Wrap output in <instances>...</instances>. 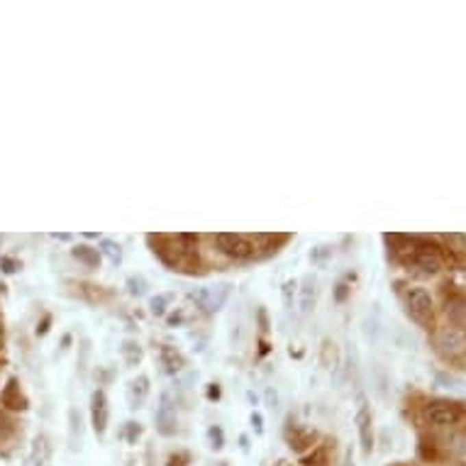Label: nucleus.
Masks as SVG:
<instances>
[{
	"label": "nucleus",
	"mask_w": 466,
	"mask_h": 466,
	"mask_svg": "<svg viewBox=\"0 0 466 466\" xmlns=\"http://www.w3.org/2000/svg\"><path fill=\"white\" fill-rule=\"evenodd\" d=\"M127 289H130V293H132V295H145L147 281H145V278L132 276V278H127Z\"/></svg>",
	"instance_id": "nucleus-23"
},
{
	"label": "nucleus",
	"mask_w": 466,
	"mask_h": 466,
	"mask_svg": "<svg viewBox=\"0 0 466 466\" xmlns=\"http://www.w3.org/2000/svg\"><path fill=\"white\" fill-rule=\"evenodd\" d=\"M73 259H78L81 264H86L88 269H98L100 267V252L93 249V247H88V245L73 247Z\"/></svg>",
	"instance_id": "nucleus-15"
},
{
	"label": "nucleus",
	"mask_w": 466,
	"mask_h": 466,
	"mask_svg": "<svg viewBox=\"0 0 466 466\" xmlns=\"http://www.w3.org/2000/svg\"><path fill=\"white\" fill-rule=\"evenodd\" d=\"M147 395H149V378L137 376L132 383H130V389H127L130 408H142V403L147 400Z\"/></svg>",
	"instance_id": "nucleus-13"
},
{
	"label": "nucleus",
	"mask_w": 466,
	"mask_h": 466,
	"mask_svg": "<svg viewBox=\"0 0 466 466\" xmlns=\"http://www.w3.org/2000/svg\"><path fill=\"white\" fill-rule=\"evenodd\" d=\"M0 400H3V405H8L10 410H25V408H27V398L23 395V391H20L15 378L8 381L5 391L0 393Z\"/></svg>",
	"instance_id": "nucleus-11"
},
{
	"label": "nucleus",
	"mask_w": 466,
	"mask_h": 466,
	"mask_svg": "<svg viewBox=\"0 0 466 466\" xmlns=\"http://www.w3.org/2000/svg\"><path fill=\"white\" fill-rule=\"evenodd\" d=\"M169 300H171V295H154V298L149 300V310L154 312V315H164Z\"/></svg>",
	"instance_id": "nucleus-21"
},
{
	"label": "nucleus",
	"mask_w": 466,
	"mask_h": 466,
	"mask_svg": "<svg viewBox=\"0 0 466 466\" xmlns=\"http://www.w3.org/2000/svg\"><path fill=\"white\" fill-rule=\"evenodd\" d=\"M154 422H156V430H159L164 437H171V434H176L178 417H176V408H173L171 395H169V393H161L159 408H156V413H154Z\"/></svg>",
	"instance_id": "nucleus-7"
},
{
	"label": "nucleus",
	"mask_w": 466,
	"mask_h": 466,
	"mask_svg": "<svg viewBox=\"0 0 466 466\" xmlns=\"http://www.w3.org/2000/svg\"><path fill=\"white\" fill-rule=\"evenodd\" d=\"M100 254H106L110 264H120V259H123V249L112 239H100Z\"/></svg>",
	"instance_id": "nucleus-18"
},
{
	"label": "nucleus",
	"mask_w": 466,
	"mask_h": 466,
	"mask_svg": "<svg viewBox=\"0 0 466 466\" xmlns=\"http://www.w3.org/2000/svg\"><path fill=\"white\" fill-rule=\"evenodd\" d=\"M332 256V245H317L310 249V261L312 264H325Z\"/></svg>",
	"instance_id": "nucleus-20"
},
{
	"label": "nucleus",
	"mask_w": 466,
	"mask_h": 466,
	"mask_svg": "<svg viewBox=\"0 0 466 466\" xmlns=\"http://www.w3.org/2000/svg\"><path fill=\"white\" fill-rule=\"evenodd\" d=\"M364 334H367V339H371V342H376L378 339V322L376 320H364Z\"/></svg>",
	"instance_id": "nucleus-26"
},
{
	"label": "nucleus",
	"mask_w": 466,
	"mask_h": 466,
	"mask_svg": "<svg viewBox=\"0 0 466 466\" xmlns=\"http://www.w3.org/2000/svg\"><path fill=\"white\" fill-rule=\"evenodd\" d=\"M49 454H51L49 439H47V437H39L37 442H34V454H32L34 466H45L47 461H49Z\"/></svg>",
	"instance_id": "nucleus-17"
},
{
	"label": "nucleus",
	"mask_w": 466,
	"mask_h": 466,
	"mask_svg": "<svg viewBox=\"0 0 466 466\" xmlns=\"http://www.w3.org/2000/svg\"><path fill=\"white\" fill-rule=\"evenodd\" d=\"M415 242H417V237H408V245H410V261H413V256H415V252H417ZM405 249H408V247H398V254H403ZM410 261H408V264H410Z\"/></svg>",
	"instance_id": "nucleus-31"
},
{
	"label": "nucleus",
	"mask_w": 466,
	"mask_h": 466,
	"mask_svg": "<svg viewBox=\"0 0 466 466\" xmlns=\"http://www.w3.org/2000/svg\"><path fill=\"white\" fill-rule=\"evenodd\" d=\"M186 320V315H184V312H181V310H178V312H173V315H169V325H171V328H173V325H181V322H184Z\"/></svg>",
	"instance_id": "nucleus-33"
},
{
	"label": "nucleus",
	"mask_w": 466,
	"mask_h": 466,
	"mask_svg": "<svg viewBox=\"0 0 466 466\" xmlns=\"http://www.w3.org/2000/svg\"><path fill=\"white\" fill-rule=\"evenodd\" d=\"M320 364L325 369H334L339 364V350L332 339H325L320 347Z\"/></svg>",
	"instance_id": "nucleus-16"
},
{
	"label": "nucleus",
	"mask_w": 466,
	"mask_h": 466,
	"mask_svg": "<svg viewBox=\"0 0 466 466\" xmlns=\"http://www.w3.org/2000/svg\"><path fill=\"white\" fill-rule=\"evenodd\" d=\"M347 293H350V289H347L344 283H339L337 291H334V298H337V300H344V298H347Z\"/></svg>",
	"instance_id": "nucleus-34"
},
{
	"label": "nucleus",
	"mask_w": 466,
	"mask_h": 466,
	"mask_svg": "<svg viewBox=\"0 0 466 466\" xmlns=\"http://www.w3.org/2000/svg\"><path fill=\"white\" fill-rule=\"evenodd\" d=\"M405 310H408V315H410L415 322L430 325V322H432V312H434L430 291H425L422 286H410V289L405 291Z\"/></svg>",
	"instance_id": "nucleus-1"
},
{
	"label": "nucleus",
	"mask_w": 466,
	"mask_h": 466,
	"mask_svg": "<svg viewBox=\"0 0 466 466\" xmlns=\"http://www.w3.org/2000/svg\"><path fill=\"white\" fill-rule=\"evenodd\" d=\"M123 356H125V361H127L130 367H137L139 359H142V350H139V344L132 342V339H127V342L123 344Z\"/></svg>",
	"instance_id": "nucleus-19"
},
{
	"label": "nucleus",
	"mask_w": 466,
	"mask_h": 466,
	"mask_svg": "<svg viewBox=\"0 0 466 466\" xmlns=\"http://www.w3.org/2000/svg\"><path fill=\"white\" fill-rule=\"evenodd\" d=\"M452 450H454L461 459H466V434H456V437L452 439Z\"/></svg>",
	"instance_id": "nucleus-27"
},
{
	"label": "nucleus",
	"mask_w": 466,
	"mask_h": 466,
	"mask_svg": "<svg viewBox=\"0 0 466 466\" xmlns=\"http://www.w3.org/2000/svg\"><path fill=\"white\" fill-rule=\"evenodd\" d=\"M208 437H210L212 450H222V447H225V434H222V430L217 428V425H212V428L208 430Z\"/></svg>",
	"instance_id": "nucleus-22"
},
{
	"label": "nucleus",
	"mask_w": 466,
	"mask_h": 466,
	"mask_svg": "<svg viewBox=\"0 0 466 466\" xmlns=\"http://www.w3.org/2000/svg\"><path fill=\"white\" fill-rule=\"evenodd\" d=\"M295 289H298V283H295V281H286V283H283V303H286V308L293 306Z\"/></svg>",
	"instance_id": "nucleus-25"
},
{
	"label": "nucleus",
	"mask_w": 466,
	"mask_h": 466,
	"mask_svg": "<svg viewBox=\"0 0 466 466\" xmlns=\"http://www.w3.org/2000/svg\"><path fill=\"white\" fill-rule=\"evenodd\" d=\"M306 464L308 466H330L328 464V450H325V447H322V450H317L312 456H308Z\"/></svg>",
	"instance_id": "nucleus-24"
},
{
	"label": "nucleus",
	"mask_w": 466,
	"mask_h": 466,
	"mask_svg": "<svg viewBox=\"0 0 466 466\" xmlns=\"http://www.w3.org/2000/svg\"><path fill=\"white\" fill-rule=\"evenodd\" d=\"M10 432H12V420L5 415V413L0 410V439H3V437H8V434H10Z\"/></svg>",
	"instance_id": "nucleus-28"
},
{
	"label": "nucleus",
	"mask_w": 466,
	"mask_h": 466,
	"mask_svg": "<svg viewBox=\"0 0 466 466\" xmlns=\"http://www.w3.org/2000/svg\"><path fill=\"white\" fill-rule=\"evenodd\" d=\"M252 422L256 425V430H261V415H259V413H254V415H252Z\"/></svg>",
	"instance_id": "nucleus-35"
},
{
	"label": "nucleus",
	"mask_w": 466,
	"mask_h": 466,
	"mask_svg": "<svg viewBox=\"0 0 466 466\" xmlns=\"http://www.w3.org/2000/svg\"><path fill=\"white\" fill-rule=\"evenodd\" d=\"M286 437H289L291 450L303 452V450H308V447H312V442L317 439V432L315 430H308V428H293V430H289Z\"/></svg>",
	"instance_id": "nucleus-12"
},
{
	"label": "nucleus",
	"mask_w": 466,
	"mask_h": 466,
	"mask_svg": "<svg viewBox=\"0 0 466 466\" xmlns=\"http://www.w3.org/2000/svg\"><path fill=\"white\" fill-rule=\"evenodd\" d=\"M356 430H359V442H361V454L371 456L373 452V420L371 410H369L364 395L359 398V410H356Z\"/></svg>",
	"instance_id": "nucleus-6"
},
{
	"label": "nucleus",
	"mask_w": 466,
	"mask_h": 466,
	"mask_svg": "<svg viewBox=\"0 0 466 466\" xmlns=\"http://www.w3.org/2000/svg\"><path fill=\"white\" fill-rule=\"evenodd\" d=\"M208 395H210V398H217V395H220V389H217V386H212V389L208 391Z\"/></svg>",
	"instance_id": "nucleus-36"
},
{
	"label": "nucleus",
	"mask_w": 466,
	"mask_h": 466,
	"mask_svg": "<svg viewBox=\"0 0 466 466\" xmlns=\"http://www.w3.org/2000/svg\"><path fill=\"white\" fill-rule=\"evenodd\" d=\"M410 264L415 269H420L425 276H434V273L442 271V259H439V254L432 249H425V247L415 252V256H413Z\"/></svg>",
	"instance_id": "nucleus-9"
},
{
	"label": "nucleus",
	"mask_w": 466,
	"mask_h": 466,
	"mask_svg": "<svg viewBox=\"0 0 466 466\" xmlns=\"http://www.w3.org/2000/svg\"><path fill=\"white\" fill-rule=\"evenodd\" d=\"M315 306H317V281L315 278H306L303 289H300V312L310 315Z\"/></svg>",
	"instance_id": "nucleus-14"
},
{
	"label": "nucleus",
	"mask_w": 466,
	"mask_h": 466,
	"mask_svg": "<svg viewBox=\"0 0 466 466\" xmlns=\"http://www.w3.org/2000/svg\"><path fill=\"white\" fill-rule=\"evenodd\" d=\"M90 354V347H88V339H84V344H81V361H78V367L86 369V359H88Z\"/></svg>",
	"instance_id": "nucleus-30"
},
{
	"label": "nucleus",
	"mask_w": 466,
	"mask_h": 466,
	"mask_svg": "<svg viewBox=\"0 0 466 466\" xmlns=\"http://www.w3.org/2000/svg\"><path fill=\"white\" fill-rule=\"evenodd\" d=\"M230 283H217V286H208V289H195L191 291V300L195 303V308H200L203 312H215L220 310L230 298Z\"/></svg>",
	"instance_id": "nucleus-3"
},
{
	"label": "nucleus",
	"mask_w": 466,
	"mask_h": 466,
	"mask_svg": "<svg viewBox=\"0 0 466 466\" xmlns=\"http://www.w3.org/2000/svg\"><path fill=\"white\" fill-rule=\"evenodd\" d=\"M422 417L434 428H454L461 420V405L454 400H432V403L425 405Z\"/></svg>",
	"instance_id": "nucleus-2"
},
{
	"label": "nucleus",
	"mask_w": 466,
	"mask_h": 466,
	"mask_svg": "<svg viewBox=\"0 0 466 466\" xmlns=\"http://www.w3.org/2000/svg\"><path fill=\"white\" fill-rule=\"evenodd\" d=\"M434 344L444 356H459L466 352V332L454 325H447L434 334Z\"/></svg>",
	"instance_id": "nucleus-5"
},
{
	"label": "nucleus",
	"mask_w": 466,
	"mask_h": 466,
	"mask_svg": "<svg viewBox=\"0 0 466 466\" xmlns=\"http://www.w3.org/2000/svg\"><path fill=\"white\" fill-rule=\"evenodd\" d=\"M0 245H3V237H0Z\"/></svg>",
	"instance_id": "nucleus-38"
},
{
	"label": "nucleus",
	"mask_w": 466,
	"mask_h": 466,
	"mask_svg": "<svg viewBox=\"0 0 466 466\" xmlns=\"http://www.w3.org/2000/svg\"><path fill=\"white\" fill-rule=\"evenodd\" d=\"M142 434V428H139V422H127V439L134 442V439Z\"/></svg>",
	"instance_id": "nucleus-29"
},
{
	"label": "nucleus",
	"mask_w": 466,
	"mask_h": 466,
	"mask_svg": "<svg viewBox=\"0 0 466 466\" xmlns=\"http://www.w3.org/2000/svg\"><path fill=\"white\" fill-rule=\"evenodd\" d=\"M256 315H259L261 332H269V317H267V310H264V308H259V312H256Z\"/></svg>",
	"instance_id": "nucleus-32"
},
{
	"label": "nucleus",
	"mask_w": 466,
	"mask_h": 466,
	"mask_svg": "<svg viewBox=\"0 0 466 466\" xmlns=\"http://www.w3.org/2000/svg\"><path fill=\"white\" fill-rule=\"evenodd\" d=\"M3 339H5V332H3V322H0V347H3Z\"/></svg>",
	"instance_id": "nucleus-37"
},
{
	"label": "nucleus",
	"mask_w": 466,
	"mask_h": 466,
	"mask_svg": "<svg viewBox=\"0 0 466 466\" xmlns=\"http://www.w3.org/2000/svg\"><path fill=\"white\" fill-rule=\"evenodd\" d=\"M90 420H93L95 434H103L108 430V420H110V408H108L106 391H95L90 395Z\"/></svg>",
	"instance_id": "nucleus-8"
},
{
	"label": "nucleus",
	"mask_w": 466,
	"mask_h": 466,
	"mask_svg": "<svg viewBox=\"0 0 466 466\" xmlns=\"http://www.w3.org/2000/svg\"><path fill=\"white\" fill-rule=\"evenodd\" d=\"M159 359H161V367H164L167 373H178V371H184V367H186V356L181 354L176 347H171V344H161Z\"/></svg>",
	"instance_id": "nucleus-10"
},
{
	"label": "nucleus",
	"mask_w": 466,
	"mask_h": 466,
	"mask_svg": "<svg viewBox=\"0 0 466 466\" xmlns=\"http://www.w3.org/2000/svg\"><path fill=\"white\" fill-rule=\"evenodd\" d=\"M215 242L220 247L222 254L232 256V259H249L254 254L256 245L249 234H232V232H222L215 234Z\"/></svg>",
	"instance_id": "nucleus-4"
}]
</instances>
